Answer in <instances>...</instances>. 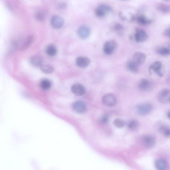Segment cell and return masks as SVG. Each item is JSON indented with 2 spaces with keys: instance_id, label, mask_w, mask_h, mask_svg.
<instances>
[{
  "instance_id": "8",
  "label": "cell",
  "mask_w": 170,
  "mask_h": 170,
  "mask_svg": "<svg viewBox=\"0 0 170 170\" xmlns=\"http://www.w3.org/2000/svg\"><path fill=\"white\" fill-rule=\"evenodd\" d=\"M116 46H117V44L114 40L107 41L104 45L103 50H104V52L107 55H111L115 51Z\"/></svg>"
},
{
  "instance_id": "22",
  "label": "cell",
  "mask_w": 170,
  "mask_h": 170,
  "mask_svg": "<svg viewBox=\"0 0 170 170\" xmlns=\"http://www.w3.org/2000/svg\"><path fill=\"white\" fill-rule=\"evenodd\" d=\"M52 86V83L49 79H44L41 80L40 82V88L43 90H49Z\"/></svg>"
},
{
  "instance_id": "27",
  "label": "cell",
  "mask_w": 170,
  "mask_h": 170,
  "mask_svg": "<svg viewBox=\"0 0 170 170\" xmlns=\"http://www.w3.org/2000/svg\"><path fill=\"white\" fill-rule=\"evenodd\" d=\"M157 9L158 11L164 13H168L170 12V7L165 4H159L157 5Z\"/></svg>"
},
{
  "instance_id": "33",
  "label": "cell",
  "mask_w": 170,
  "mask_h": 170,
  "mask_svg": "<svg viewBox=\"0 0 170 170\" xmlns=\"http://www.w3.org/2000/svg\"><path fill=\"white\" fill-rule=\"evenodd\" d=\"M166 82V84L167 85L170 86V73L168 74V77H167Z\"/></svg>"
},
{
  "instance_id": "13",
  "label": "cell",
  "mask_w": 170,
  "mask_h": 170,
  "mask_svg": "<svg viewBox=\"0 0 170 170\" xmlns=\"http://www.w3.org/2000/svg\"><path fill=\"white\" fill-rule=\"evenodd\" d=\"M146 56L145 54L141 52H137L133 55L132 61L137 63L138 66H140L144 63L146 60Z\"/></svg>"
},
{
  "instance_id": "29",
  "label": "cell",
  "mask_w": 170,
  "mask_h": 170,
  "mask_svg": "<svg viewBox=\"0 0 170 170\" xmlns=\"http://www.w3.org/2000/svg\"><path fill=\"white\" fill-rule=\"evenodd\" d=\"M137 21L139 24H141V25H147V24H149L150 23V21L148 19H147L146 18L143 16H138L137 18Z\"/></svg>"
},
{
  "instance_id": "4",
  "label": "cell",
  "mask_w": 170,
  "mask_h": 170,
  "mask_svg": "<svg viewBox=\"0 0 170 170\" xmlns=\"http://www.w3.org/2000/svg\"><path fill=\"white\" fill-rule=\"evenodd\" d=\"M102 102L107 106H114L117 104V98L112 94H106L102 98Z\"/></svg>"
},
{
  "instance_id": "30",
  "label": "cell",
  "mask_w": 170,
  "mask_h": 170,
  "mask_svg": "<svg viewBox=\"0 0 170 170\" xmlns=\"http://www.w3.org/2000/svg\"><path fill=\"white\" fill-rule=\"evenodd\" d=\"M113 125H115L116 127L118 128L123 127L126 124V122L121 119H116L113 121Z\"/></svg>"
},
{
  "instance_id": "2",
  "label": "cell",
  "mask_w": 170,
  "mask_h": 170,
  "mask_svg": "<svg viewBox=\"0 0 170 170\" xmlns=\"http://www.w3.org/2000/svg\"><path fill=\"white\" fill-rule=\"evenodd\" d=\"M153 106L149 103H145L138 105L136 107L137 113L140 115L145 116L152 112Z\"/></svg>"
},
{
  "instance_id": "35",
  "label": "cell",
  "mask_w": 170,
  "mask_h": 170,
  "mask_svg": "<svg viewBox=\"0 0 170 170\" xmlns=\"http://www.w3.org/2000/svg\"><path fill=\"white\" fill-rule=\"evenodd\" d=\"M169 101H170V96H169Z\"/></svg>"
},
{
  "instance_id": "12",
  "label": "cell",
  "mask_w": 170,
  "mask_h": 170,
  "mask_svg": "<svg viewBox=\"0 0 170 170\" xmlns=\"http://www.w3.org/2000/svg\"><path fill=\"white\" fill-rule=\"evenodd\" d=\"M170 95V89L168 88L163 89L158 94V99L163 104L167 103L169 100V96Z\"/></svg>"
},
{
  "instance_id": "26",
  "label": "cell",
  "mask_w": 170,
  "mask_h": 170,
  "mask_svg": "<svg viewBox=\"0 0 170 170\" xmlns=\"http://www.w3.org/2000/svg\"><path fill=\"white\" fill-rule=\"evenodd\" d=\"M41 71L44 73H46V74H50V73H52L54 71V69L53 67L49 65H42L40 66Z\"/></svg>"
},
{
  "instance_id": "25",
  "label": "cell",
  "mask_w": 170,
  "mask_h": 170,
  "mask_svg": "<svg viewBox=\"0 0 170 170\" xmlns=\"http://www.w3.org/2000/svg\"><path fill=\"white\" fill-rule=\"evenodd\" d=\"M127 126L130 130L136 131L138 129L139 127V123L136 120H131L128 122Z\"/></svg>"
},
{
  "instance_id": "19",
  "label": "cell",
  "mask_w": 170,
  "mask_h": 170,
  "mask_svg": "<svg viewBox=\"0 0 170 170\" xmlns=\"http://www.w3.org/2000/svg\"><path fill=\"white\" fill-rule=\"evenodd\" d=\"M30 62L33 66L35 67H40L43 64V60L40 56H34L30 59Z\"/></svg>"
},
{
  "instance_id": "3",
  "label": "cell",
  "mask_w": 170,
  "mask_h": 170,
  "mask_svg": "<svg viewBox=\"0 0 170 170\" xmlns=\"http://www.w3.org/2000/svg\"><path fill=\"white\" fill-rule=\"evenodd\" d=\"M112 11L111 8L106 5H100L95 9V15L100 18L105 17L107 13Z\"/></svg>"
},
{
  "instance_id": "7",
  "label": "cell",
  "mask_w": 170,
  "mask_h": 170,
  "mask_svg": "<svg viewBox=\"0 0 170 170\" xmlns=\"http://www.w3.org/2000/svg\"><path fill=\"white\" fill-rule=\"evenodd\" d=\"M153 88V84L151 81L146 78L141 79L138 83V88L143 91H149Z\"/></svg>"
},
{
  "instance_id": "9",
  "label": "cell",
  "mask_w": 170,
  "mask_h": 170,
  "mask_svg": "<svg viewBox=\"0 0 170 170\" xmlns=\"http://www.w3.org/2000/svg\"><path fill=\"white\" fill-rule=\"evenodd\" d=\"M51 24L55 29H60L64 26V19L59 16H53L51 19Z\"/></svg>"
},
{
  "instance_id": "6",
  "label": "cell",
  "mask_w": 170,
  "mask_h": 170,
  "mask_svg": "<svg viewBox=\"0 0 170 170\" xmlns=\"http://www.w3.org/2000/svg\"><path fill=\"white\" fill-rule=\"evenodd\" d=\"M163 69V64L162 62L157 61L152 63L150 67V70L156 73L160 77H163L164 73L162 71Z\"/></svg>"
},
{
  "instance_id": "10",
  "label": "cell",
  "mask_w": 170,
  "mask_h": 170,
  "mask_svg": "<svg viewBox=\"0 0 170 170\" xmlns=\"http://www.w3.org/2000/svg\"><path fill=\"white\" fill-rule=\"evenodd\" d=\"M74 110L79 113H83L86 112L87 109V106L85 102L78 100L73 104Z\"/></svg>"
},
{
  "instance_id": "5",
  "label": "cell",
  "mask_w": 170,
  "mask_h": 170,
  "mask_svg": "<svg viewBox=\"0 0 170 170\" xmlns=\"http://www.w3.org/2000/svg\"><path fill=\"white\" fill-rule=\"evenodd\" d=\"M141 142L144 146L147 148H152L155 145V138L151 135H144L141 138Z\"/></svg>"
},
{
  "instance_id": "15",
  "label": "cell",
  "mask_w": 170,
  "mask_h": 170,
  "mask_svg": "<svg viewBox=\"0 0 170 170\" xmlns=\"http://www.w3.org/2000/svg\"><path fill=\"white\" fill-rule=\"evenodd\" d=\"M90 33V29L88 26H81L78 29L77 34L79 37L82 39H86L88 38Z\"/></svg>"
},
{
  "instance_id": "20",
  "label": "cell",
  "mask_w": 170,
  "mask_h": 170,
  "mask_svg": "<svg viewBox=\"0 0 170 170\" xmlns=\"http://www.w3.org/2000/svg\"><path fill=\"white\" fill-rule=\"evenodd\" d=\"M45 52L49 56H54L56 55L57 50L54 45H49L46 47Z\"/></svg>"
},
{
  "instance_id": "18",
  "label": "cell",
  "mask_w": 170,
  "mask_h": 170,
  "mask_svg": "<svg viewBox=\"0 0 170 170\" xmlns=\"http://www.w3.org/2000/svg\"><path fill=\"white\" fill-rule=\"evenodd\" d=\"M158 131L166 138H170V127L166 125H161Z\"/></svg>"
},
{
  "instance_id": "23",
  "label": "cell",
  "mask_w": 170,
  "mask_h": 170,
  "mask_svg": "<svg viewBox=\"0 0 170 170\" xmlns=\"http://www.w3.org/2000/svg\"><path fill=\"white\" fill-rule=\"evenodd\" d=\"M158 54L162 56H167L170 55V45L161 47L157 50Z\"/></svg>"
},
{
  "instance_id": "16",
  "label": "cell",
  "mask_w": 170,
  "mask_h": 170,
  "mask_svg": "<svg viewBox=\"0 0 170 170\" xmlns=\"http://www.w3.org/2000/svg\"><path fill=\"white\" fill-rule=\"evenodd\" d=\"M89 58L85 56H79L76 59V65L80 68H86L90 64Z\"/></svg>"
},
{
  "instance_id": "21",
  "label": "cell",
  "mask_w": 170,
  "mask_h": 170,
  "mask_svg": "<svg viewBox=\"0 0 170 170\" xmlns=\"http://www.w3.org/2000/svg\"><path fill=\"white\" fill-rule=\"evenodd\" d=\"M127 67L130 72L133 73H136L138 71L139 66H138L137 63H135L132 60L129 61L127 63Z\"/></svg>"
},
{
  "instance_id": "32",
  "label": "cell",
  "mask_w": 170,
  "mask_h": 170,
  "mask_svg": "<svg viewBox=\"0 0 170 170\" xmlns=\"http://www.w3.org/2000/svg\"><path fill=\"white\" fill-rule=\"evenodd\" d=\"M164 34L166 36L170 38V28L166 29L165 32H164Z\"/></svg>"
},
{
  "instance_id": "34",
  "label": "cell",
  "mask_w": 170,
  "mask_h": 170,
  "mask_svg": "<svg viewBox=\"0 0 170 170\" xmlns=\"http://www.w3.org/2000/svg\"><path fill=\"white\" fill-rule=\"evenodd\" d=\"M167 117H168V119H170V111H169L167 113Z\"/></svg>"
},
{
  "instance_id": "28",
  "label": "cell",
  "mask_w": 170,
  "mask_h": 170,
  "mask_svg": "<svg viewBox=\"0 0 170 170\" xmlns=\"http://www.w3.org/2000/svg\"><path fill=\"white\" fill-rule=\"evenodd\" d=\"M112 29L115 30V32H116L118 34L121 35L123 32V27L119 24L115 23L113 24V26L112 27Z\"/></svg>"
},
{
  "instance_id": "11",
  "label": "cell",
  "mask_w": 170,
  "mask_h": 170,
  "mask_svg": "<svg viewBox=\"0 0 170 170\" xmlns=\"http://www.w3.org/2000/svg\"><path fill=\"white\" fill-rule=\"evenodd\" d=\"M71 91L73 93L77 95L82 96L86 93V88L83 84L80 83H75L71 87Z\"/></svg>"
},
{
  "instance_id": "17",
  "label": "cell",
  "mask_w": 170,
  "mask_h": 170,
  "mask_svg": "<svg viewBox=\"0 0 170 170\" xmlns=\"http://www.w3.org/2000/svg\"><path fill=\"white\" fill-rule=\"evenodd\" d=\"M155 166L157 170H165L167 169L168 165L165 160L159 159L155 161Z\"/></svg>"
},
{
  "instance_id": "24",
  "label": "cell",
  "mask_w": 170,
  "mask_h": 170,
  "mask_svg": "<svg viewBox=\"0 0 170 170\" xmlns=\"http://www.w3.org/2000/svg\"><path fill=\"white\" fill-rule=\"evenodd\" d=\"M35 17L39 21H44L46 18V13L43 10H39L35 13Z\"/></svg>"
},
{
  "instance_id": "31",
  "label": "cell",
  "mask_w": 170,
  "mask_h": 170,
  "mask_svg": "<svg viewBox=\"0 0 170 170\" xmlns=\"http://www.w3.org/2000/svg\"><path fill=\"white\" fill-rule=\"evenodd\" d=\"M109 120V117L107 115H104L100 117V122L102 124H106Z\"/></svg>"
},
{
  "instance_id": "14",
  "label": "cell",
  "mask_w": 170,
  "mask_h": 170,
  "mask_svg": "<svg viewBox=\"0 0 170 170\" xmlns=\"http://www.w3.org/2000/svg\"><path fill=\"white\" fill-rule=\"evenodd\" d=\"M135 40L138 43H143L148 40V36L146 32L142 29L137 30L135 34Z\"/></svg>"
},
{
  "instance_id": "1",
  "label": "cell",
  "mask_w": 170,
  "mask_h": 170,
  "mask_svg": "<svg viewBox=\"0 0 170 170\" xmlns=\"http://www.w3.org/2000/svg\"><path fill=\"white\" fill-rule=\"evenodd\" d=\"M34 41V37L33 35H29L24 38L19 39L13 42V46L16 50L23 51L30 47Z\"/></svg>"
}]
</instances>
